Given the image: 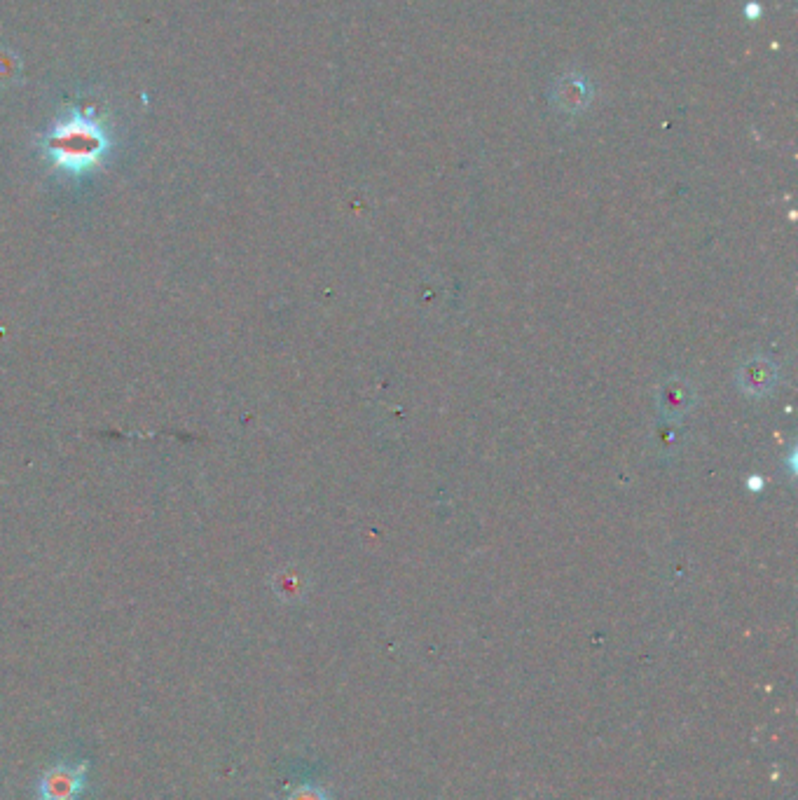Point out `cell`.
Masks as SVG:
<instances>
[{
    "mask_svg": "<svg viewBox=\"0 0 798 800\" xmlns=\"http://www.w3.org/2000/svg\"><path fill=\"white\" fill-rule=\"evenodd\" d=\"M286 800H330V798H328V793L321 789V786L302 784L295 791H291V796H288Z\"/></svg>",
    "mask_w": 798,
    "mask_h": 800,
    "instance_id": "4",
    "label": "cell"
},
{
    "mask_svg": "<svg viewBox=\"0 0 798 800\" xmlns=\"http://www.w3.org/2000/svg\"><path fill=\"white\" fill-rule=\"evenodd\" d=\"M588 99V89L579 78H564L560 85H557V101L560 106L567 110V113H574L579 110L583 103Z\"/></svg>",
    "mask_w": 798,
    "mask_h": 800,
    "instance_id": "3",
    "label": "cell"
},
{
    "mask_svg": "<svg viewBox=\"0 0 798 800\" xmlns=\"http://www.w3.org/2000/svg\"><path fill=\"white\" fill-rule=\"evenodd\" d=\"M15 75V61L10 59V54H0V80Z\"/></svg>",
    "mask_w": 798,
    "mask_h": 800,
    "instance_id": "5",
    "label": "cell"
},
{
    "mask_svg": "<svg viewBox=\"0 0 798 800\" xmlns=\"http://www.w3.org/2000/svg\"><path fill=\"white\" fill-rule=\"evenodd\" d=\"M108 136L101 122L89 113H71L45 139V153L54 167L82 171L106 155Z\"/></svg>",
    "mask_w": 798,
    "mask_h": 800,
    "instance_id": "1",
    "label": "cell"
},
{
    "mask_svg": "<svg viewBox=\"0 0 798 800\" xmlns=\"http://www.w3.org/2000/svg\"><path fill=\"white\" fill-rule=\"evenodd\" d=\"M87 763H57L40 777V800H78L87 784Z\"/></svg>",
    "mask_w": 798,
    "mask_h": 800,
    "instance_id": "2",
    "label": "cell"
}]
</instances>
